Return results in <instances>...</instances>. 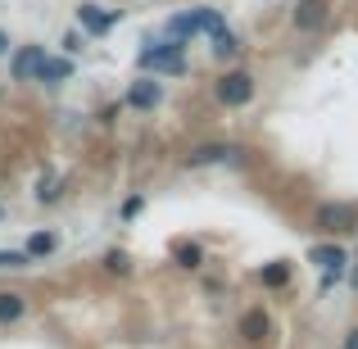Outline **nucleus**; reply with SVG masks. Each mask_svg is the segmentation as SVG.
I'll list each match as a JSON object with an SVG mask.
<instances>
[{
    "label": "nucleus",
    "mask_w": 358,
    "mask_h": 349,
    "mask_svg": "<svg viewBox=\"0 0 358 349\" xmlns=\"http://www.w3.org/2000/svg\"><path fill=\"white\" fill-rule=\"evenodd\" d=\"M308 259H313V268H322V272H327V286H336L341 268L350 263V254H345V245H336V241H313Z\"/></svg>",
    "instance_id": "39448f33"
},
{
    "label": "nucleus",
    "mask_w": 358,
    "mask_h": 349,
    "mask_svg": "<svg viewBox=\"0 0 358 349\" xmlns=\"http://www.w3.org/2000/svg\"><path fill=\"white\" fill-rule=\"evenodd\" d=\"M313 227L327 232V236H350V232H358V204H350V200H322L313 209Z\"/></svg>",
    "instance_id": "7ed1b4c3"
},
{
    "label": "nucleus",
    "mask_w": 358,
    "mask_h": 349,
    "mask_svg": "<svg viewBox=\"0 0 358 349\" xmlns=\"http://www.w3.org/2000/svg\"><path fill=\"white\" fill-rule=\"evenodd\" d=\"M254 96H259V82H254L250 69H227L213 82V100H218L222 109H245Z\"/></svg>",
    "instance_id": "f03ea898"
},
{
    "label": "nucleus",
    "mask_w": 358,
    "mask_h": 349,
    "mask_svg": "<svg viewBox=\"0 0 358 349\" xmlns=\"http://www.w3.org/2000/svg\"><path fill=\"white\" fill-rule=\"evenodd\" d=\"M59 200H64V182L55 173H45L41 186H36V204H45V209H50V204H59Z\"/></svg>",
    "instance_id": "f3484780"
},
{
    "label": "nucleus",
    "mask_w": 358,
    "mask_h": 349,
    "mask_svg": "<svg viewBox=\"0 0 358 349\" xmlns=\"http://www.w3.org/2000/svg\"><path fill=\"white\" fill-rule=\"evenodd\" d=\"M100 263H105L109 277H131V254L127 250H105V259H100Z\"/></svg>",
    "instance_id": "a211bd4d"
},
{
    "label": "nucleus",
    "mask_w": 358,
    "mask_h": 349,
    "mask_svg": "<svg viewBox=\"0 0 358 349\" xmlns=\"http://www.w3.org/2000/svg\"><path fill=\"white\" fill-rule=\"evenodd\" d=\"M173 263H177L182 272L204 268V245H195V241H177V245H173Z\"/></svg>",
    "instance_id": "2eb2a0df"
},
{
    "label": "nucleus",
    "mask_w": 358,
    "mask_h": 349,
    "mask_svg": "<svg viewBox=\"0 0 358 349\" xmlns=\"http://www.w3.org/2000/svg\"><path fill=\"white\" fill-rule=\"evenodd\" d=\"M122 222H131V218H141V213H145V195H127V200H122Z\"/></svg>",
    "instance_id": "412c9836"
},
{
    "label": "nucleus",
    "mask_w": 358,
    "mask_h": 349,
    "mask_svg": "<svg viewBox=\"0 0 358 349\" xmlns=\"http://www.w3.org/2000/svg\"><path fill=\"white\" fill-rule=\"evenodd\" d=\"M9 55V32H0V59Z\"/></svg>",
    "instance_id": "b1692460"
},
{
    "label": "nucleus",
    "mask_w": 358,
    "mask_h": 349,
    "mask_svg": "<svg viewBox=\"0 0 358 349\" xmlns=\"http://www.w3.org/2000/svg\"><path fill=\"white\" fill-rule=\"evenodd\" d=\"M45 69V45H18L9 55V78L14 82H36Z\"/></svg>",
    "instance_id": "20e7f679"
},
{
    "label": "nucleus",
    "mask_w": 358,
    "mask_h": 349,
    "mask_svg": "<svg viewBox=\"0 0 358 349\" xmlns=\"http://www.w3.org/2000/svg\"><path fill=\"white\" fill-rule=\"evenodd\" d=\"M290 277H295V263H290V259H272V263H263V268H259V281L268 290H286Z\"/></svg>",
    "instance_id": "9b49d317"
},
{
    "label": "nucleus",
    "mask_w": 358,
    "mask_h": 349,
    "mask_svg": "<svg viewBox=\"0 0 358 349\" xmlns=\"http://www.w3.org/2000/svg\"><path fill=\"white\" fill-rule=\"evenodd\" d=\"M159 100H164V87H159L155 78H136L127 87V105L131 109H159Z\"/></svg>",
    "instance_id": "1a4fd4ad"
},
{
    "label": "nucleus",
    "mask_w": 358,
    "mask_h": 349,
    "mask_svg": "<svg viewBox=\"0 0 358 349\" xmlns=\"http://www.w3.org/2000/svg\"><path fill=\"white\" fill-rule=\"evenodd\" d=\"M0 222H5V204H0Z\"/></svg>",
    "instance_id": "393cba45"
},
{
    "label": "nucleus",
    "mask_w": 358,
    "mask_h": 349,
    "mask_svg": "<svg viewBox=\"0 0 358 349\" xmlns=\"http://www.w3.org/2000/svg\"><path fill=\"white\" fill-rule=\"evenodd\" d=\"M136 64L145 73H168V78H182L186 73V45L182 41H145L136 55Z\"/></svg>",
    "instance_id": "f257e3e1"
},
{
    "label": "nucleus",
    "mask_w": 358,
    "mask_h": 349,
    "mask_svg": "<svg viewBox=\"0 0 358 349\" xmlns=\"http://www.w3.org/2000/svg\"><path fill=\"white\" fill-rule=\"evenodd\" d=\"M23 268H32L23 250H0V272H23Z\"/></svg>",
    "instance_id": "aec40b11"
},
{
    "label": "nucleus",
    "mask_w": 358,
    "mask_h": 349,
    "mask_svg": "<svg viewBox=\"0 0 358 349\" xmlns=\"http://www.w3.org/2000/svg\"><path fill=\"white\" fill-rule=\"evenodd\" d=\"M327 18H331V5H327V0H299L290 23H295V32H317Z\"/></svg>",
    "instance_id": "6e6552de"
},
{
    "label": "nucleus",
    "mask_w": 358,
    "mask_h": 349,
    "mask_svg": "<svg viewBox=\"0 0 358 349\" xmlns=\"http://www.w3.org/2000/svg\"><path fill=\"white\" fill-rule=\"evenodd\" d=\"M209 50H213V59H236L245 45H241V36L231 32V27H218V32L209 36Z\"/></svg>",
    "instance_id": "ddd939ff"
},
{
    "label": "nucleus",
    "mask_w": 358,
    "mask_h": 349,
    "mask_svg": "<svg viewBox=\"0 0 358 349\" xmlns=\"http://www.w3.org/2000/svg\"><path fill=\"white\" fill-rule=\"evenodd\" d=\"M341 349H358V327H354V332H345V341H341Z\"/></svg>",
    "instance_id": "5701e85b"
},
{
    "label": "nucleus",
    "mask_w": 358,
    "mask_h": 349,
    "mask_svg": "<svg viewBox=\"0 0 358 349\" xmlns=\"http://www.w3.org/2000/svg\"><path fill=\"white\" fill-rule=\"evenodd\" d=\"M82 50V36L78 32H69V36H64V55H69V59H73V55H78Z\"/></svg>",
    "instance_id": "4be33fe9"
},
{
    "label": "nucleus",
    "mask_w": 358,
    "mask_h": 349,
    "mask_svg": "<svg viewBox=\"0 0 358 349\" xmlns=\"http://www.w3.org/2000/svg\"><path fill=\"white\" fill-rule=\"evenodd\" d=\"M27 318V299L18 290H0V327H14Z\"/></svg>",
    "instance_id": "f8f14e48"
},
{
    "label": "nucleus",
    "mask_w": 358,
    "mask_h": 349,
    "mask_svg": "<svg viewBox=\"0 0 358 349\" xmlns=\"http://www.w3.org/2000/svg\"><path fill=\"white\" fill-rule=\"evenodd\" d=\"M241 336L250 345H263L272 336V318L263 313V308H245V313H241Z\"/></svg>",
    "instance_id": "9d476101"
},
{
    "label": "nucleus",
    "mask_w": 358,
    "mask_h": 349,
    "mask_svg": "<svg viewBox=\"0 0 358 349\" xmlns=\"http://www.w3.org/2000/svg\"><path fill=\"white\" fill-rule=\"evenodd\" d=\"M78 23H82V32L105 36V32H114L118 9H105V5H96V0H82V5H78Z\"/></svg>",
    "instance_id": "423d86ee"
},
{
    "label": "nucleus",
    "mask_w": 358,
    "mask_h": 349,
    "mask_svg": "<svg viewBox=\"0 0 358 349\" xmlns=\"http://www.w3.org/2000/svg\"><path fill=\"white\" fill-rule=\"evenodd\" d=\"M241 150L227 145V141H200V145H191V155H186V164L191 168H204V164H236Z\"/></svg>",
    "instance_id": "0eeeda50"
},
{
    "label": "nucleus",
    "mask_w": 358,
    "mask_h": 349,
    "mask_svg": "<svg viewBox=\"0 0 358 349\" xmlns=\"http://www.w3.org/2000/svg\"><path fill=\"white\" fill-rule=\"evenodd\" d=\"M191 14H195V27H200L204 36H213L218 27H227V23H222V14H218V9H191Z\"/></svg>",
    "instance_id": "6ab92c4d"
},
{
    "label": "nucleus",
    "mask_w": 358,
    "mask_h": 349,
    "mask_svg": "<svg viewBox=\"0 0 358 349\" xmlns=\"http://www.w3.org/2000/svg\"><path fill=\"white\" fill-rule=\"evenodd\" d=\"M55 250H59V232H32V236H27V245H23V254H27V259H50V254Z\"/></svg>",
    "instance_id": "4468645a"
},
{
    "label": "nucleus",
    "mask_w": 358,
    "mask_h": 349,
    "mask_svg": "<svg viewBox=\"0 0 358 349\" xmlns=\"http://www.w3.org/2000/svg\"><path fill=\"white\" fill-rule=\"evenodd\" d=\"M69 78H73V59H69V55H59V59L45 55V69H41V78H36V82H45V87H64Z\"/></svg>",
    "instance_id": "dca6fc26"
}]
</instances>
